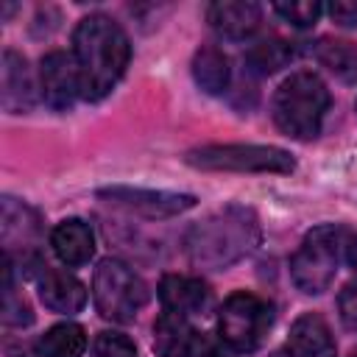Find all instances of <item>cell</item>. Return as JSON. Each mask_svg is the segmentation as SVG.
<instances>
[{
  "instance_id": "6da1fadb",
  "label": "cell",
  "mask_w": 357,
  "mask_h": 357,
  "mask_svg": "<svg viewBox=\"0 0 357 357\" xmlns=\"http://www.w3.org/2000/svg\"><path fill=\"white\" fill-rule=\"evenodd\" d=\"M73 59L78 64L81 98L100 100L123 78L131 45L126 31L106 14H89L78 20L73 31Z\"/></svg>"
},
{
  "instance_id": "7a4b0ae2",
  "label": "cell",
  "mask_w": 357,
  "mask_h": 357,
  "mask_svg": "<svg viewBox=\"0 0 357 357\" xmlns=\"http://www.w3.org/2000/svg\"><path fill=\"white\" fill-rule=\"evenodd\" d=\"M259 220L248 206H223L192 223L184 234V254L192 268L226 271L259 245Z\"/></svg>"
},
{
  "instance_id": "3957f363",
  "label": "cell",
  "mask_w": 357,
  "mask_h": 357,
  "mask_svg": "<svg viewBox=\"0 0 357 357\" xmlns=\"http://www.w3.org/2000/svg\"><path fill=\"white\" fill-rule=\"evenodd\" d=\"M329 103L332 98L324 78L312 70H296L276 86L271 114L282 134L307 142L321 134V123Z\"/></svg>"
},
{
  "instance_id": "277c9868",
  "label": "cell",
  "mask_w": 357,
  "mask_h": 357,
  "mask_svg": "<svg viewBox=\"0 0 357 357\" xmlns=\"http://www.w3.org/2000/svg\"><path fill=\"white\" fill-rule=\"evenodd\" d=\"M343 248H346L343 226L324 223V226L310 229L304 234L301 245L296 248V254L290 257L293 284L307 296H321L324 290H329V284L337 273V262H340Z\"/></svg>"
},
{
  "instance_id": "5b68a950",
  "label": "cell",
  "mask_w": 357,
  "mask_h": 357,
  "mask_svg": "<svg viewBox=\"0 0 357 357\" xmlns=\"http://www.w3.org/2000/svg\"><path fill=\"white\" fill-rule=\"evenodd\" d=\"M184 162L195 170H226V173H293L296 159L276 145H201L184 153Z\"/></svg>"
},
{
  "instance_id": "8992f818",
  "label": "cell",
  "mask_w": 357,
  "mask_h": 357,
  "mask_svg": "<svg viewBox=\"0 0 357 357\" xmlns=\"http://www.w3.org/2000/svg\"><path fill=\"white\" fill-rule=\"evenodd\" d=\"M92 298L106 321L128 324L148 304V284L120 259L106 257L92 276Z\"/></svg>"
},
{
  "instance_id": "52a82bcc",
  "label": "cell",
  "mask_w": 357,
  "mask_h": 357,
  "mask_svg": "<svg viewBox=\"0 0 357 357\" xmlns=\"http://www.w3.org/2000/svg\"><path fill=\"white\" fill-rule=\"evenodd\" d=\"M273 326V307L257 293H231L218 315V335L231 351H257Z\"/></svg>"
},
{
  "instance_id": "ba28073f",
  "label": "cell",
  "mask_w": 357,
  "mask_h": 357,
  "mask_svg": "<svg viewBox=\"0 0 357 357\" xmlns=\"http://www.w3.org/2000/svg\"><path fill=\"white\" fill-rule=\"evenodd\" d=\"M98 198H103L112 206L142 215L148 220L173 218V215H181L195 206V195H190V192L142 190V187H103V190H98Z\"/></svg>"
},
{
  "instance_id": "9c48e42d",
  "label": "cell",
  "mask_w": 357,
  "mask_h": 357,
  "mask_svg": "<svg viewBox=\"0 0 357 357\" xmlns=\"http://www.w3.org/2000/svg\"><path fill=\"white\" fill-rule=\"evenodd\" d=\"M39 86H42L45 103L53 112H67L81 95V78H78L75 59L64 50L45 53L39 64Z\"/></svg>"
},
{
  "instance_id": "30bf717a",
  "label": "cell",
  "mask_w": 357,
  "mask_h": 357,
  "mask_svg": "<svg viewBox=\"0 0 357 357\" xmlns=\"http://www.w3.org/2000/svg\"><path fill=\"white\" fill-rule=\"evenodd\" d=\"M33 279H36V290H39V298L47 310L53 312H78L84 310L86 304V287L67 271L61 268H50L47 262H42L39 257L33 259V268L28 271Z\"/></svg>"
},
{
  "instance_id": "8fae6325",
  "label": "cell",
  "mask_w": 357,
  "mask_h": 357,
  "mask_svg": "<svg viewBox=\"0 0 357 357\" xmlns=\"http://www.w3.org/2000/svg\"><path fill=\"white\" fill-rule=\"evenodd\" d=\"M0 234H3V248L6 254L11 257L14 251H22V254H31L33 257V248L42 237V218L36 209H31L28 204L11 198V195H3L0 201Z\"/></svg>"
},
{
  "instance_id": "7c38bea8",
  "label": "cell",
  "mask_w": 357,
  "mask_h": 357,
  "mask_svg": "<svg viewBox=\"0 0 357 357\" xmlns=\"http://www.w3.org/2000/svg\"><path fill=\"white\" fill-rule=\"evenodd\" d=\"M209 28L229 42L251 39L262 25V8L251 0H218L206 8Z\"/></svg>"
},
{
  "instance_id": "4fadbf2b",
  "label": "cell",
  "mask_w": 357,
  "mask_h": 357,
  "mask_svg": "<svg viewBox=\"0 0 357 357\" xmlns=\"http://www.w3.org/2000/svg\"><path fill=\"white\" fill-rule=\"evenodd\" d=\"M0 103L8 114L31 112L36 103V86L28 70V61L14 47L3 50V84H0Z\"/></svg>"
},
{
  "instance_id": "5bb4252c",
  "label": "cell",
  "mask_w": 357,
  "mask_h": 357,
  "mask_svg": "<svg viewBox=\"0 0 357 357\" xmlns=\"http://www.w3.org/2000/svg\"><path fill=\"white\" fill-rule=\"evenodd\" d=\"M159 301L167 312L176 315H204L212 304V290L195 279L181 273H165L159 282Z\"/></svg>"
},
{
  "instance_id": "9a60e30c",
  "label": "cell",
  "mask_w": 357,
  "mask_h": 357,
  "mask_svg": "<svg viewBox=\"0 0 357 357\" xmlns=\"http://www.w3.org/2000/svg\"><path fill=\"white\" fill-rule=\"evenodd\" d=\"M287 351L293 357H335V337L318 312H304L293 321Z\"/></svg>"
},
{
  "instance_id": "2e32d148",
  "label": "cell",
  "mask_w": 357,
  "mask_h": 357,
  "mask_svg": "<svg viewBox=\"0 0 357 357\" xmlns=\"http://www.w3.org/2000/svg\"><path fill=\"white\" fill-rule=\"evenodd\" d=\"M50 245L67 268H81L95 254V234L81 218H67L50 231Z\"/></svg>"
},
{
  "instance_id": "e0dca14e",
  "label": "cell",
  "mask_w": 357,
  "mask_h": 357,
  "mask_svg": "<svg viewBox=\"0 0 357 357\" xmlns=\"http://www.w3.org/2000/svg\"><path fill=\"white\" fill-rule=\"evenodd\" d=\"M195 332L184 315L162 312L153 321V351L156 357H192Z\"/></svg>"
},
{
  "instance_id": "ac0fdd59",
  "label": "cell",
  "mask_w": 357,
  "mask_h": 357,
  "mask_svg": "<svg viewBox=\"0 0 357 357\" xmlns=\"http://www.w3.org/2000/svg\"><path fill=\"white\" fill-rule=\"evenodd\" d=\"M192 78L198 84V89H204L206 95H223L231 78V67L223 50H218L215 45H201L192 56Z\"/></svg>"
},
{
  "instance_id": "d6986e66",
  "label": "cell",
  "mask_w": 357,
  "mask_h": 357,
  "mask_svg": "<svg viewBox=\"0 0 357 357\" xmlns=\"http://www.w3.org/2000/svg\"><path fill=\"white\" fill-rule=\"evenodd\" d=\"M312 56L329 73H335L343 84H354L357 81V45L354 42L335 39V36H321L312 45Z\"/></svg>"
},
{
  "instance_id": "ffe728a7",
  "label": "cell",
  "mask_w": 357,
  "mask_h": 357,
  "mask_svg": "<svg viewBox=\"0 0 357 357\" xmlns=\"http://www.w3.org/2000/svg\"><path fill=\"white\" fill-rule=\"evenodd\" d=\"M84 349H86V332L81 324H73V321L50 326L36 340L39 357H81Z\"/></svg>"
},
{
  "instance_id": "44dd1931",
  "label": "cell",
  "mask_w": 357,
  "mask_h": 357,
  "mask_svg": "<svg viewBox=\"0 0 357 357\" xmlns=\"http://www.w3.org/2000/svg\"><path fill=\"white\" fill-rule=\"evenodd\" d=\"M296 56V47L284 39H265L245 53V70L254 75H271Z\"/></svg>"
},
{
  "instance_id": "7402d4cb",
  "label": "cell",
  "mask_w": 357,
  "mask_h": 357,
  "mask_svg": "<svg viewBox=\"0 0 357 357\" xmlns=\"http://www.w3.org/2000/svg\"><path fill=\"white\" fill-rule=\"evenodd\" d=\"M3 324L6 326H31L33 324V310L25 301V296H20L14 290L11 282V257L6 254L3 262Z\"/></svg>"
},
{
  "instance_id": "603a6c76",
  "label": "cell",
  "mask_w": 357,
  "mask_h": 357,
  "mask_svg": "<svg viewBox=\"0 0 357 357\" xmlns=\"http://www.w3.org/2000/svg\"><path fill=\"white\" fill-rule=\"evenodd\" d=\"M273 11L290 22L293 28H312L324 11V6L318 0H298V3H276Z\"/></svg>"
},
{
  "instance_id": "cb8c5ba5",
  "label": "cell",
  "mask_w": 357,
  "mask_h": 357,
  "mask_svg": "<svg viewBox=\"0 0 357 357\" xmlns=\"http://www.w3.org/2000/svg\"><path fill=\"white\" fill-rule=\"evenodd\" d=\"M95 354L98 357H137V346L123 332H100L95 337Z\"/></svg>"
},
{
  "instance_id": "d4e9b609",
  "label": "cell",
  "mask_w": 357,
  "mask_h": 357,
  "mask_svg": "<svg viewBox=\"0 0 357 357\" xmlns=\"http://www.w3.org/2000/svg\"><path fill=\"white\" fill-rule=\"evenodd\" d=\"M337 310H340V321L346 329L357 332V284H346L337 296Z\"/></svg>"
},
{
  "instance_id": "484cf974",
  "label": "cell",
  "mask_w": 357,
  "mask_h": 357,
  "mask_svg": "<svg viewBox=\"0 0 357 357\" xmlns=\"http://www.w3.org/2000/svg\"><path fill=\"white\" fill-rule=\"evenodd\" d=\"M329 17L332 22L343 25V28H357V0H335L329 3Z\"/></svg>"
},
{
  "instance_id": "4316f807",
  "label": "cell",
  "mask_w": 357,
  "mask_h": 357,
  "mask_svg": "<svg viewBox=\"0 0 357 357\" xmlns=\"http://www.w3.org/2000/svg\"><path fill=\"white\" fill-rule=\"evenodd\" d=\"M346 259H349V265L357 271V237H349V240H346Z\"/></svg>"
},
{
  "instance_id": "83f0119b",
  "label": "cell",
  "mask_w": 357,
  "mask_h": 357,
  "mask_svg": "<svg viewBox=\"0 0 357 357\" xmlns=\"http://www.w3.org/2000/svg\"><path fill=\"white\" fill-rule=\"evenodd\" d=\"M273 357H293V354H290V351H287V349H284V351H276V354H273Z\"/></svg>"
},
{
  "instance_id": "f1b7e54d",
  "label": "cell",
  "mask_w": 357,
  "mask_h": 357,
  "mask_svg": "<svg viewBox=\"0 0 357 357\" xmlns=\"http://www.w3.org/2000/svg\"><path fill=\"white\" fill-rule=\"evenodd\" d=\"M6 357H28V354H22V351H8Z\"/></svg>"
},
{
  "instance_id": "f546056e",
  "label": "cell",
  "mask_w": 357,
  "mask_h": 357,
  "mask_svg": "<svg viewBox=\"0 0 357 357\" xmlns=\"http://www.w3.org/2000/svg\"><path fill=\"white\" fill-rule=\"evenodd\" d=\"M351 357H357V351H354V354H351Z\"/></svg>"
},
{
  "instance_id": "4dcf8cb0",
  "label": "cell",
  "mask_w": 357,
  "mask_h": 357,
  "mask_svg": "<svg viewBox=\"0 0 357 357\" xmlns=\"http://www.w3.org/2000/svg\"><path fill=\"white\" fill-rule=\"evenodd\" d=\"M354 106H357V103H354Z\"/></svg>"
}]
</instances>
